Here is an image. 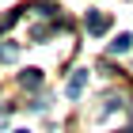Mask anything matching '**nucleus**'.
<instances>
[{
	"label": "nucleus",
	"instance_id": "nucleus-1",
	"mask_svg": "<svg viewBox=\"0 0 133 133\" xmlns=\"http://www.w3.org/2000/svg\"><path fill=\"white\" fill-rule=\"evenodd\" d=\"M84 84H88V72H84V69H76V72L69 76V84H65V95H69V99H80Z\"/></svg>",
	"mask_w": 133,
	"mask_h": 133
},
{
	"label": "nucleus",
	"instance_id": "nucleus-2",
	"mask_svg": "<svg viewBox=\"0 0 133 133\" xmlns=\"http://www.w3.org/2000/svg\"><path fill=\"white\" fill-rule=\"evenodd\" d=\"M107 27H110V19H107L103 11H88V31H91V34H103Z\"/></svg>",
	"mask_w": 133,
	"mask_h": 133
},
{
	"label": "nucleus",
	"instance_id": "nucleus-3",
	"mask_svg": "<svg viewBox=\"0 0 133 133\" xmlns=\"http://www.w3.org/2000/svg\"><path fill=\"white\" fill-rule=\"evenodd\" d=\"M103 103V107H99V110H103V118H107V114H114V110H122V91H110V95H107V99H99Z\"/></svg>",
	"mask_w": 133,
	"mask_h": 133
},
{
	"label": "nucleus",
	"instance_id": "nucleus-4",
	"mask_svg": "<svg viewBox=\"0 0 133 133\" xmlns=\"http://www.w3.org/2000/svg\"><path fill=\"white\" fill-rule=\"evenodd\" d=\"M19 84H23V88H38V84H42V69H23L19 72Z\"/></svg>",
	"mask_w": 133,
	"mask_h": 133
},
{
	"label": "nucleus",
	"instance_id": "nucleus-5",
	"mask_svg": "<svg viewBox=\"0 0 133 133\" xmlns=\"http://www.w3.org/2000/svg\"><path fill=\"white\" fill-rule=\"evenodd\" d=\"M129 50H133V34H118L110 42V53H129Z\"/></svg>",
	"mask_w": 133,
	"mask_h": 133
},
{
	"label": "nucleus",
	"instance_id": "nucleus-6",
	"mask_svg": "<svg viewBox=\"0 0 133 133\" xmlns=\"http://www.w3.org/2000/svg\"><path fill=\"white\" fill-rule=\"evenodd\" d=\"M114 133H129V129H114Z\"/></svg>",
	"mask_w": 133,
	"mask_h": 133
}]
</instances>
